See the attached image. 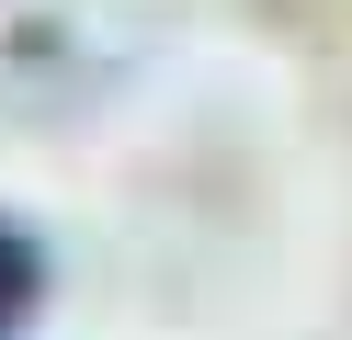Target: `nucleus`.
Here are the masks:
<instances>
[{"mask_svg": "<svg viewBox=\"0 0 352 340\" xmlns=\"http://www.w3.org/2000/svg\"><path fill=\"white\" fill-rule=\"evenodd\" d=\"M34 284H46V261H34V249L0 227V317H23V306H34Z\"/></svg>", "mask_w": 352, "mask_h": 340, "instance_id": "obj_1", "label": "nucleus"}]
</instances>
